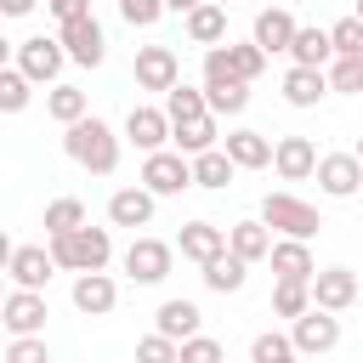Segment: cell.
<instances>
[{"instance_id": "31", "label": "cell", "mask_w": 363, "mask_h": 363, "mask_svg": "<svg viewBox=\"0 0 363 363\" xmlns=\"http://www.w3.org/2000/svg\"><path fill=\"white\" fill-rule=\"evenodd\" d=\"M45 113H51L57 125H74V119L91 113V96H85L79 85H62V79H57V85L45 91Z\"/></svg>"}, {"instance_id": "17", "label": "cell", "mask_w": 363, "mask_h": 363, "mask_svg": "<svg viewBox=\"0 0 363 363\" xmlns=\"http://www.w3.org/2000/svg\"><path fill=\"white\" fill-rule=\"evenodd\" d=\"M74 306L85 318H108L119 306V284L108 272H74Z\"/></svg>"}, {"instance_id": "13", "label": "cell", "mask_w": 363, "mask_h": 363, "mask_svg": "<svg viewBox=\"0 0 363 363\" xmlns=\"http://www.w3.org/2000/svg\"><path fill=\"white\" fill-rule=\"evenodd\" d=\"M57 34H62V45H68V57H74L79 68H102V57H108V34H102V23H96V17L62 23Z\"/></svg>"}, {"instance_id": "11", "label": "cell", "mask_w": 363, "mask_h": 363, "mask_svg": "<svg viewBox=\"0 0 363 363\" xmlns=\"http://www.w3.org/2000/svg\"><path fill=\"white\" fill-rule=\"evenodd\" d=\"M0 323H6V335H40L45 329V289H17L11 284V295L0 306Z\"/></svg>"}, {"instance_id": "33", "label": "cell", "mask_w": 363, "mask_h": 363, "mask_svg": "<svg viewBox=\"0 0 363 363\" xmlns=\"http://www.w3.org/2000/svg\"><path fill=\"white\" fill-rule=\"evenodd\" d=\"M164 113H170V125H176V119H199V113H210L204 85H176V91H164Z\"/></svg>"}, {"instance_id": "28", "label": "cell", "mask_w": 363, "mask_h": 363, "mask_svg": "<svg viewBox=\"0 0 363 363\" xmlns=\"http://www.w3.org/2000/svg\"><path fill=\"white\" fill-rule=\"evenodd\" d=\"M182 28H187V40H193V45H221V40H227V6L204 0L199 11H187V17H182Z\"/></svg>"}, {"instance_id": "4", "label": "cell", "mask_w": 363, "mask_h": 363, "mask_svg": "<svg viewBox=\"0 0 363 363\" xmlns=\"http://www.w3.org/2000/svg\"><path fill=\"white\" fill-rule=\"evenodd\" d=\"M62 62H74L68 45H62V34H28V40H17V68H23L34 85H57Z\"/></svg>"}, {"instance_id": "21", "label": "cell", "mask_w": 363, "mask_h": 363, "mask_svg": "<svg viewBox=\"0 0 363 363\" xmlns=\"http://www.w3.org/2000/svg\"><path fill=\"white\" fill-rule=\"evenodd\" d=\"M267 261H272V272H278V278H301V284H312V278H318V261H312V238H278Z\"/></svg>"}, {"instance_id": "3", "label": "cell", "mask_w": 363, "mask_h": 363, "mask_svg": "<svg viewBox=\"0 0 363 363\" xmlns=\"http://www.w3.org/2000/svg\"><path fill=\"white\" fill-rule=\"evenodd\" d=\"M261 221H267L272 233H284V238H312V233L323 227L318 204H306V199H295V193H267V199H261Z\"/></svg>"}, {"instance_id": "42", "label": "cell", "mask_w": 363, "mask_h": 363, "mask_svg": "<svg viewBox=\"0 0 363 363\" xmlns=\"http://www.w3.org/2000/svg\"><path fill=\"white\" fill-rule=\"evenodd\" d=\"M182 363H227V352L216 335H193V340H182Z\"/></svg>"}, {"instance_id": "20", "label": "cell", "mask_w": 363, "mask_h": 363, "mask_svg": "<svg viewBox=\"0 0 363 363\" xmlns=\"http://www.w3.org/2000/svg\"><path fill=\"white\" fill-rule=\"evenodd\" d=\"M176 250L187 255V261H216L221 250H227V227H216V221H182V233H176Z\"/></svg>"}, {"instance_id": "38", "label": "cell", "mask_w": 363, "mask_h": 363, "mask_svg": "<svg viewBox=\"0 0 363 363\" xmlns=\"http://www.w3.org/2000/svg\"><path fill=\"white\" fill-rule=\"evenodd\" d=\"M136 363H182V340H170V335H142L136 340Z\"/></svg>"}, {"instance_id": "39", "label": "cell", "mask_w": 363, "mask_h": 363, "mask_svg": "<svg viewBox=\"0 0 363 363\" xmlns=\"http://www.w3.org/2000/svg\"><path fill=\"white\" fill-rule=\"evenodd\" d=\"M329 40H335V57H363V17H357V11L340 17V23L329 28Z\"/></svg>"}, {"instance_id": "37", "label": "cell", "mask_w": 363, "mask_h": 363, "mask_svg": "<svg viewBox=\"0 0 363 363\" xmlns=\"http://www.w3.org/2000/svg\"><path fill=\"white\" fill-rule=\"evenodd\" d=\"M329 91L357 96V91H363V57H335V62H329Z\"/></svg>"}, {"instance_id": "12", "label": "cell", "mask_w": 363, "mask_h": 363, "mask_svg": "<svg viewBox=\"0 0 363 363\" xmlns=\"http://www.w3.org/2000/svg\"><path fill=\"white\" fill-rule=\"evenodd\" d=\"M295 34H301V23L289 17V6H261V11H255V28H250V40H255L267 57L289 51V45H295Z\"/></svg>"}, {"instance_id": "41", "label": "cell", "mask_w": 363, "mask_h": 363, "mask_svg": "<svg viewBox=\"0 0 363 363\" xmlns=\"http://www.w3.org/2000/svg\"><path fill=\"white\" fill-rule=\"evenodd\" d=\"M6 363H51V352H45V335H11V346H6Z\"/></svg>"}, {"instance_id": "24", "label": "cell", "mask_w": 363, "mask_h": 363, "mask_svg": "<svg viewBox=\"0 0 363 363\" xmlns=\"http://www.w3.org/2000/svg\"><path fill=\"white\" fill-rule=\"evenodd\" d=\"M199 278H204V289H216V295H238V289H244V278H250V261H244V255H233V250H221L216 261H204V267H199Z\"/></svg>"}, {"instance_id": "43", "label": "cell", "mask_w": 363, "mask_h": 363, "mask_svg": "<svg viewBox=\"0 0 363 363\" xmlns=\"http://www.w3.org/2000/svg\"><path fill=\"white\" fill-rule=\"evenodd\" d=\"M45 11H51V17H57V28H62V23L91 17V0H45Z\"/></svg>"}, {"instance_id": "45", "label": "cell", "mask_w": 363, "mask_h": 363, "mask_svg": "<svg viewBox=\"0 0 363 363\" xmlns=\"http://www.w3.org/2000/svg\"><path fill=\"white\" fill-rule=\"evenodd\" d=\"M164 6H170V11H182V17H187V11H199V6H204V0H164Z\"/></svg>"}, {"instance_id": "1", "label": "cell", "mask_w": 363, "mask_h": 363, "mask_svg": "<svg viewBox=\"0 0 363 363\" xmlns=\"http://www.w3.org/2000/svg\"><path fill=\"white\" fill-rule=\"evenodd\" d=\"M119 142H125V136H119L108 119H96V113L62 125V147H68V159H74L79 170H91V176H113V170H119Z\"/></svg>"}, {"instance_id": "25", "label": "cell", "mask_w": 363, "mask_h": 363, "mask_svg": "<svg viewBox=\"0 0 363 363\" xmlns=\"http://www.w3.org/2000/svg\"><path fill=\"white\" fill-rule=\"evenodd\" d=\"M289 62H295V68H329V62H335V40H329V28L301 23V34H295V45H289Z\"/></svg>"}, {"instance_id": "46", "label": "cell", "mask_w": 363, "mask_h": 363, "mask_svg": "<svg viewBox=\"0 0 363 363\" xmlns=\"http://www.w3.org/2000/svg\"><path fill=\"white\" fill-rule=\"evenodd\" d=\"M352 153H357V159H363V136H357V147H352Z\"/></svg>"}, {"instance_id": "30", "label": "cell", "mask_w": 363, "mask_h": 363, "mask_svg": "<svg viewBox=\"0 0 363 363\" xmlns=\"http://www.w3.org/2000/svg\"><path fill=\"white\" fill-rule=\"evenodd\" d=\"M199 323H204V312H199L193 301H164V306L153 312V329H159V335H170V340H193V335H199Z\"/></svg>"}, {"instance_id": "22", "label": "cell", "mask_w": 363, "mask_h": 363, "mask_svg": "<svg viewBox=\"0 0 363 363\" xmlns=\"http://www.w3.org/2000/svg\"><path fill=\"white\" fill-rule=\"evenodd\" d=\"M272 244H278V238H272V227H267L261 216H255V221H233V227H227V250H233V255H244L250 267H255V261H267V255H272Z\"/></svg>"}, {"instance_id": "23", "label": "cell", "mask_w": 363, "mask_h": 363, "mask_svg": "<svg viewBox=\"0 0 363 363\" xmlns=\"http://www.w3.org/2000/svg\"><path fill=\"white\" fill-rule=\"evenodd\" d=\"M329 96V68H289L284 74V102L289 108H318Z\"/></svg>"}, {"instance_id": "2", "label": "cell", "mask_w": 363, "mask_h": 363, "mask_svg": "<svg viewBox=\"0 0 363 363\" xmlns=\"http://www.w3.org/2000/svg\"><path fill=\"white\" fill-rule=\"evenodd\" d=\"M51 255H57L62 272H108V261H113V233L85 221V227H74V233H57V238H51Z\"/></svg>"}, {"instance_id": "34", "label": "cell", "mask_w": 363, "mask_h": 363, "mask_svg": "<svg viewBox=\"0 0 363 363\" xmlns=\"http://www.w3.org/2000/svg\"><path fill=\"white\" fill-rule=\"evenodd\" d=\"M28 96H34V79H28L17 62H11V68H0V108H6V113H23V108H28Z\"/></svg>"}, {"instance_id": "32", "label": "cell", "mask_w": 363, "mask_h": 363, "mask_svg": "<svg viewBox=\"0 0 363 363\" xmlns=\"http://www.w3.org/2000/svg\"><path fill=\"white\" fill-rule=\"evenodd\" d=\"M272 312L278 318H301V312H312V284H301V278H278L272 284Z\"/></svg>"}, {"instance_id": "44", "label": "cell", "mask_w": 363, "mask_h": 363, "mask_svg": "<svg viewBox=\"0 0 363 363\" xmlns=\"http://www.w3.org/2000/svg\"><path fill=\"white\" fill-rule=\"evenodd\" d=\"M34 6H40V0H0V11H6V17H28Z\"/></svg>"}, {"instance_id": "6", "label": "cell", "mask_w": 363, "mask_h": 363, "mask_svg": "<svg viewBox=\"0 0 363 363\" xmlns=\"http://www.w3.org/2000/svg\"><path fill=\"white\" fill-rule=\"evenodd\" d=\"M170 261H176V250L164 238H153V233H136L125 244V278L130 284H164L170 278Z\"/></svg>"}, {"instance_id": "50", "label": "cell", "mask_w": 363, "mask_h": 363, "mask_svg": "<svg viewBox=\"0 0 363 363\" xmlns=\"http://www.w3.org/2000/svg\"><path fill=\"white\" fill-rule=\"evenodd\" d=\"M216 6H233V0H216Z\"/></svg>"}, {"instance_id": "19", "label": "cell", "mask_w": 363, "mask_h": 363, "mask_svg": "<svg viewBox=\"0 0 363 363\" xmlns=\"http://www.w3.org/2000/svg\"><path fill=\"white\" fill-rule=\"evenodd\" d=\"M153 204H159V193H147L142 182H136V187H119V193L108 199V221L136 233V227H147V221H153Z\"/></svg>"}, {"instance_id": "27", "label": "cell", "mask_w": 363, "mask_h": 363, "mask_svg": "<svg viewBox=\"0 0 363 363\" xmlns=\"http://www.w3.org/2000/svg\"><path fill=\"white\" fill-rule=\"evenodd\" d=\"M170 142L193 159V153H210V147H221V130H216V113H199V119H176L170 125Z\"/></svg>"}, {"instance_id": "48", "label": "cell", "mask_w": 363, "mask_h": 363, "mask_svg": "<svg viewBox=\"0 0 363 363\" xmlns=\"http://www.w3.org/2000/svg\"><path fill=\"white\" fill-rule=\"evenodd\" d=\"M357 17H363V0H357Z\"/></svg>"}, {"instance_id": "16", "label": "cell", "mask_w": 363, "mask_h": 363, "mask_svg": "<svg viewBox=\"0 0 363 363\" xmlns=\"http://www.w3.org/2000/svg\"><path fill=\"white\" fill-rule=\"evenodd\" d=\"M352 301H357V272H352V267H318V278H312V306L346 312Z\"/></svg>"}, {"instance_id": "40", "label": "cell", "mask_w": 363, "mask_h": 363, "mask_svg": "<svg viewBox=\"0 0 363 363\" xmlns=\"http://www.w3.org/2000/svg\"><path fill=\"white\" fill-rule=\"evenodd\" d=\"M164 11H170L164 0H119V17H125L130 28H153V23L164 17Z\"/></svg>"}, {"instance_id": "8", "label": "cell", "mask_w": 363, "mask_h": 363, "mask_svg": "<svg viewBox=\"0 0 363 363\" xmlns=\"http://www.w3.org/2000/svg\"><path fill=\"white\" fill-rule=\"evenodd\" d=\"M6 272H11L17 289H45L51 272H57V255H51V244H11L6 250Z\"/></svg>"}, {"instance_id": "5", "label": "cell", "mask_w": 363, "mask_h": 363, "mask_svg": "<svg viewBox=\"0 0 363 363\" xmlns=\"http://www.w3.org/2000/svg\"><path fill=\"white\" fill-rule=\"evenodd\" d=\"M142 187L159 193V199H176L182 187H193V159L182 147H159V153H142Z\"/></svg>"}, {"instance_id": "47", "label": "cell", "mask_w": 363, "mask_h": 363, "mask_svg": "<svg viewBox=\"0 0 363 363\" xmlns=\"http://www.w3.org/2000/svg\"><path fill=\"white\" fill-rule=\"evenodd\" d=\"M284 363H301V357H284Z\"/></svg>"}, {"instance_id": "7", "label": "cell", "mask_w": 363, "mask_h": 363, "mask_svg": "<svg viewBox=\"0 0 363 363\" xmlns=\"http://www.w3.org/2000/svg\"><path fill=\"white\" fill-rule=\"evenodd\" d=\"M289 340H295L301 357H323V352H335V346H340V312H323V306L301 312V318L289 323Z\"/></svg>"}, {"instance_id": "10", "label": "cell", "mask_w": 363, "mask_h": 363, "mask_svg": "<svg viewBox=\"0 0 363 363\" xmlns=\"http://www.w3.org/2000/svg\"><path fill=\"white\" fill-rule=\"evenodd\" d=\"M318 187H323V199H357L363 193V159L357 153H323L318 159Z\"/></svg>"}, {"instance_id": "14", "label": "cell", "mask_w": 363, "mask_h": 363, "mask_svg": "<svg viewBox=\"0 0 363 363\" xmlns=\"http://www.w3.org/2000/svg\"><path fill=\"white\" fill-rule=\"evenodd\" d=\"M125 142H130V147H142V153H159V147L170 142V113H164V108L136 102V108L125 113Z\"/></svg>"}, {"instance_id": "35", "label": "cell", "mask_w": 363, "mask_h": 363, "mask_svg": "<svg viewBox=\"0 0 363 363\" xmlns=\"http://www.w3.org/2000/svg\"><path fill=\"white\" fill-rule=\"evenodd\" d=\"M74 227H85V204H79V199H51V204H45V238L74 233Z\"/></svg>"}, {"instance_id": "18", "label": "cell", "mask_w": 363, "mask_h": 363, "mask_svg": "<svg viewBox=\"0 0 363 363\" xmlns=\"http://www.w3.org/2000/svg\"><path fill=\"white\" fill-rule=\"evenodd\" d=\"M221 147L233 153V164H238V170H267L278 142H267V130H250V125H238V130H227V136H221Z\"/></svg>"}, {"instance_id": "15", "label": "cell", "mask_w": 363, "mask_h": 363, "mask_svg": "<svg viewBox=\"0 0 363 363\" xmlns=\"http://www.w3.org/2000/svg\"><path fill=\"white\" fill-rule=\"evenodd\" d=\"M318 147H312V136H278V147H272V170L284 176V182H306V176H318Z\"/></svg>"}, {"instance_id": "36", "label": "cell", "mask_w": 363, "mask_h": 363, "mask_svg": "<svg viewBox=\"0 0 363 363\" xmlns=\"http://www.w3.org/2000/svg\"><path fill=\"white\" fill-rule=\"evenodd\" d=\"M284 357H301L289 335L267 329V335H255V340H250V363H284Z\"/></svg>"}, {"instance_id": "26", "label": "cell", "mask_w": 363, "mask_h": 363, "mask_svg": "<svg viewBox=\"0 0 363 363\" xmlns=\"http://www.w3.org/2000/svg\"><path fill=\"white\" fill-rule=\"evenodd\" d=\"M204 96H210V113H244L250 108V79H238V74H204Z\"/></svg>"}, {"instance_id": "49", "label": "cell", "mask_w": 363, "mask_h": 363, "mask_svg": "<svg viewBox=\"0 0 363 363\" xmlns=\"http://www.w3.org/2000/svg\"><path fill=\"white\" fill-rule=\"evenodd\" d=\"M267 6H284V0H267Z\"/></svg>"}, {"instance_id": "9", "label": "cell", "mask_w": 363, "mask_h": 363, "mask_svg": "<svg viewBox=\"0 0 363 363\" xmlns=\"http://www.w3.org/2000/svg\"><path fill=\"white\" fill-rule=\"evenodd\" d=\"M136 85L142 91H176L182 85V57L170 45H136Z\"/></svg>"}, {"instance_id": "29", "label": "cell", "mask_w": 363, "mask_h": 363, "mask_svg": "<svg viewBox=\"0 0 363 363\" xmlns=\"http://www.w3.org/2000/svg\"><path fill=\"white\" fill-rule=\"evenodd\" d=\"M233 176H238V164H233V153H227V147L193 153V187H204V193H221Z\"/></svg>"}]
</instances>
